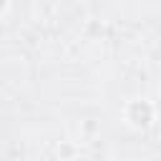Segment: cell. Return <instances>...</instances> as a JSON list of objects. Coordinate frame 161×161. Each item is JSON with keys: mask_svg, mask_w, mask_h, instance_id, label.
Returning <instances> with one entry per match:
<instances>
[{"mask_svg": "<svg viewBox=\"0 0 161 161\" xmlns=\"http://www.w3.org/2000/svg\"><path fill=\"white\" fill-rule=\"evenodd\" d=\"M123 121H126V126H131L136 131H146L156 121V106L146 98H131L123 106Z\"/></svg>", "mask_w": 161, "mask_h": 161, "instance_id": "1", "label": "cell"}, {"mask_svg": "<svg viewBox=\"0 0 161 161\" xmlns=\"http://www.w3.org/2000/svg\"><path fill=\"white\" fill-rule=\"evenodd\" d=\"M55 153H58V158H60V161H73V158H75V153H78V146H75V143H70V141H60V143H58V148H55Z\"/></svg>", "mask_w": 161, "mask_h": 161, "instance_id": "2", "label": "cell"}, {"mask_svg": "<svg viewBox=\"0 0 161 161\" xmlns=\"http://www.w3.org/2000/svg\"><path fill=\"white\" fill-rule=\"evenodd\" d=\"M10 10V0H0V20L5 18V13Z\"/></svg>", "mask_w": 161, "mask_h": 161, "instance_id": "3", "label": "cell"}]
</instances>
